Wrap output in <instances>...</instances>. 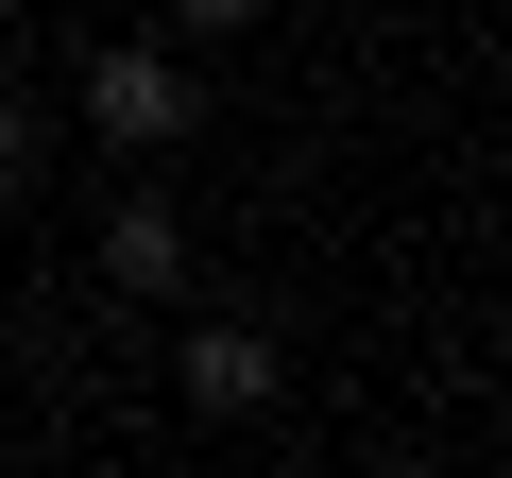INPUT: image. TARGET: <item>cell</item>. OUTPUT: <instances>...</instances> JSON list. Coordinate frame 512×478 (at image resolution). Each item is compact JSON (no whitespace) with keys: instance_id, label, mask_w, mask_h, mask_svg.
<instances>
[{"instance_id":"1","label":"cell","mask_w":512,"mask_h":478,"mask_svg":"<svg viewBox=\"0 0 512 478\" xmlns=\"http://www.w3.org/2000/svg\"><path fill=\"white\" fill-rule=\"evenodd\" d=\"M86 120H103L120 154H171V137L205 120V86H188L171 35H103V52H86Z\"/></svg>"},{"instance_id":"2","label":"cell","mask_w":512,"mask_h":478,"mask_svg":"<svg viewBox=\"0 0 512 478\" xmlns=\"http://www.w3.org/2000/svg\"><path fill=\"white\" fill-rule=\"evenodd\" d=\"M103 291H137V308L188 291V205H171V188H120V205H103Z\"/></svg>"},{"instance_id":"3","label":"cell","mask_w":512,"mask_h":478,"mask_svg":"<svg viewBox=\"0 0 512 478\" xmlns=\"http://www.w3.org/2000/svg\"><path fill=\"white\" fill-rule=\"evenodd\" d=\"M274 376H291L274 325H188V342H171V393H188V410H274Z\"/></svg>"},{"instance_id":"4","label":"cell","mask_w":512,"mask_h":478,"mask_svg":"<svg viewBox=\"0 0 512 478\" xmlns=\"http://www.w3.org/2000/svg\"><path fill=\"white\" fill-rule=\"evenodd\" d=\"M35 171H52V120H35V103H0V205H35Z\"/></svg>"},{"instance_id":"5","label":"cell","mask_w":512,"mask_h":478,"mask_svg":"<svg viewBox=\"0 0 512 478\" xmlns=\"http://www.w3.org/2000/svg\"><path fill=\"white\" fill-rule=\"evenodd\" d=\"M274 0H171V35H256Z\"/></svg>"}]
</instances>
